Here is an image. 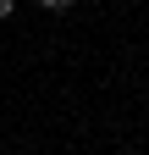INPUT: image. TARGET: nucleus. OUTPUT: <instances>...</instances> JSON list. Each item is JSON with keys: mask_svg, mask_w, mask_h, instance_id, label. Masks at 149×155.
I'll return each instance as SVG.
<instances>
[{"mask_svg": "<svg viewBox=\"0 0 149 155\" xmlns=\"http://www.w3.org/2000/svg\"><path fill=\"white\" fill-rule=\"evenodd\" d=\"M39 6H44V11H72L78 0H39Z\"/></svg>", "mask_w": 149, "mask_h": 155, "instance_id": "obj_1", "label": "nucleus"}, {"mask_svg": "<svg viewBox=\"0 0 149 155\" xmlns=\"http://www.w3.org/2000/svg\"><path fill=\"white\" fill-rule=\"evenodd\" d=\"M11 11H17V0H0V22H6V17H11Z\"/></svg>", "mask_w": 149, "mask_h": 155, "instance_id": "obj_2", "label": "nucleus"}, {"mask_svg": "<svg viewBox=\"0 0 149 155\" xmlns=\"http://www.w3.org/2000/svg\"><path fill=\"white\" fill-rule=\"evenodd\" d=\"M127 155H138V150H127Z\"/></svg>", "mask_w": 149, "mask_h": 155, "instance_id": "obj_3", "label": "nucleus"}]
</instances>
